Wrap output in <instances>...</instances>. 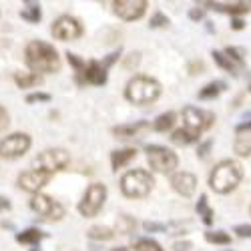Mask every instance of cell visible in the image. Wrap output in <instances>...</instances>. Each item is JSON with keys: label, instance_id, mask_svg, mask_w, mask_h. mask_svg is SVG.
Instances as JSON below:
<instances>
[{"label": "cell", "instance_id": "1", "mask_svg": "<svg viewBox=\"0 0 251 251\" xmlns=\"http://www.w3.org/2000/svg\"><path fill=\"white\" fill-rule=\"evenodd\" d=\"M26 65L36 73H56L60 69V58L58 52L54 50V47L43 43V40H32L28 43L26 50Z\"/></svg>", "mask_w": 251, "mask_h": 251}, {"label": "cell", "instance_id": "2", "mask_svg": "<svg viewBox=\"0 0 251 251\" xmlns=\"http://www.w3.org/2000/svg\"><path fill=\"white\" fill-rule=\"evenodd\" d=\"M241 177H243V171L239 163L221 161L219 165H215L211 177H209V185H211V189L215 193H229L239 185Z\"/></svg>", "mask_w": 251, "mask_h": 251}, {"label": "cell", "instance_id": "3", "mask_svg": "<svg viewBox=\"0 0 251 251\" xmlns=\"http://www.w3.org/2000/svg\"><path fill=\"white\" fill-rule=\"evenodd\" d=\"M159 93H161V87L155 78L135 76L127 85L125 97H127V100H131L133 104H149V102H155L159 99Z\"/></svg>", "mask_w": 251, "mask_h": 251}, {"label": "cell", "instance_id": "4", "mask_svg": "<svg viewBox=\"0 0 251 251\" xmlns=\"http://www.w3.org/2000/svg\"><path fill=\"white\" fill-rule=\"evenodd\" d=\"M153 177L149 171L145 169H135V171H129L125 173L123 179H121V191L123 195L127 197H133V199H141V197H147L153 189Z\"/></svg>", "mask_w": 251, "mask_h": 251}, {"label": "cell", "instance_id": "5", "mask_svg": "<svg viewBox=\"0 0 251 251\" xmlns=\"http://www.w3.org/2000/svg\"><path fill=\"white\" fill-rule=\"evenodd\" d=\"M71 163V157L65 149H47L45 153H40L34 163H32V169L38 171H47L50 175H54L56 171H62L65 167Z\"/></svg>", "mask_w": 251, "mask_h": 251}, {"label": "cell", "instance_id": "6", "mask_svg": "<svg viewBox=\"0 0 251 251\" xmlns=\"http://www.w3.org/2000/svg\"><path fill=\"white\" fill-rule=\"evenodd\" d=\"M104 199H107V187L100 185V183H93L87 189V193L82 195V201L78 205V211L85 217H95L100 211Z\"/></svg>", "mask_w": 251, "mask_h": 251}, {"label": "cell", "instance_id": "7", "mask_svg": "<svg viewBox=\"0 0 251 251\" xmlns=\"http://www.w3.org/2000/svg\"><path fill=\"white\" fill-rule=\"evenodd\" d=\"M147 157H149V163L155 171L159 173H173V169H177V155L169 149L165 147H159V145H151V147H147Z\"/></svg>", "mask_w": 251, "mask_h": 251}, {"label": "cell", "instance_id": "8", "mask_svg": "<svg viewBox=\"0 0 251 251\" xmlns=\"http://www.w3.org/2000/svg\"><path fill=\"white\" fill-rule=\"evenodd\" d=\"M183 121H185L183 129L199 137L205 129L211 127L215 117H213V113H205V111H199L195 107H185L183 109Z\"/></svg>", "mask_w": 251, "mask_h": 251}, {"label": "cell", "instance_id": "9", "mask_svg": "<svg viewBox=\"0 0 251 251\" xmlns=\"http://www.w3.org/2000/svg\"><path fill=\"white\" fill-rule=\"evenodd\" d=\"M30 149V137L25 133H14L0 141V157L4 159H18Z\"/></svg>", "mask_w": 251, "mask_h": 251}, {"label": "cell", "instance_id": "10", "mask_svg": "<svg viewBox=\"0 0 251 251\" xmlns=\"http://www.w3.org/2000/svg\"><path fill=\"white\" fill-rule=\"evenodd\" d=\"M30 207L40 217H45L49 221H58V219H62V215H65V207L56 201H52L49 195H43V193H36L30 199Z\"/></svg>", "mask_w": 251, "mask_h": 251}, {"label": "cell", "instance_id": "11", "mask_svg": "<svg viewBox=\"0 0 251 251\" xmlns=\"http://www.w3.org/2000/svg\"><path fill=\"white\" fill-rule=\"evenodd\" d=\"M52 36L58 38V40H75L82 34V26L76 18L73 16H60L52 23V28H50Z\"/></svg>", "mask_w": 251, "mask_h": 251}, {"label": "cell", "instance_id": "12", "mask_svg": "<svg viewBox=\"0 0 251 251\" xmlns=\"http://www.w3.org/2000/svg\"><path fill=\"white\" fill-rule=\"evenodd\" d=\"M50 179H52V175L47 173V171L30 169V171H26V173H23L18 177V187L20 189H25V191H28V193H38Z\"/></svg>", "mask_w": 251, "mask_h": 251}, {"label": "cell", "instance_id": "13", "mask_svg": "<svg viewBox=\"0 0 251 251\" xmlns=\"http://www.w3.org/2000/svg\"><path fill=\"white\" fill-rule=\"evenodd\" d=\"M113 6H115V12L123 20H137L147 10V2L145 0H117Z\"/></svg>", "mask_w": 251, "mask_h": 251}, {"label": "cell", "instance_id": "14", "mask_svg": "<svg viewBox=\"0 0 251 251\" xmlns=\"http://www.w3.org/2000/svg\"><path fill=\"white\" fill-rule=\"evenodd\" d=\"M171 185H173V189H175L179 195H183V197H191V195L195 193L197 179H195V175H191V173L181 171V173H175V175H173Z\"/></svg>", "mask_w": 251, "mask_h": 251}, {"label": "cell", "instance_id": "15", "mask_svg": "<svg viewBox=\"0 0 251 251\" xmlns=\"http://www.w3.org/2000/svg\"><path fill=\"white\" fill-rule=\"evenodd\" d=\"M82 75H85V80L87 82H91V85H97V87H100V85L107 82V69H104L100 62H97V60H91L89 65L85 67V71H82Z\"/></svg>", "mask_w": 251, "mask_h": 251}, {"label": "cell", "instance_id": "16", "mask_svg": "<svg viewBox=\"0 0 251 251\" xmlns=\"http://www.w3.org/2000/svg\"><path fill=\"white\" fill-rule=\"evenodd\" d=\"M205 6H211L213 10H219V12H227V14H243V12H249L251 10V4L249 2H205Z\"/></svg>", "mask_w": 251, "mask_h": 251}, {"label": "cell", "instance_id": "17", "mask_svg": "<svg viewBox=\"0 0 251 251\" xmlns=\"http://www.w3.org/2000/svg\"><path fill=\"white\" fill-rule=\"evenodd\" d=\"M137 157V151L135 149H123V151H115L111 155V163H113V169H121V167H125L127 163H131L133 159Z\"/></svg>", "mask_w": 251, "mask_h": 251}, {"label": "cell", "instance_id": "18", "mask_svg": "<svg viewBox=\"0 0 251 251\" xmlns=\"http://www.w3.org/2000/svg\"><path fill=\"white\" fill-rule=\"evenodd\" d=\"M145 127H147V123H145V121H139V123H135V125H121V127H115L113 133H115L117 137L127 139V137L137 135V133H139L141 129H145Z\"/></svg>", "mask_w": 251, "mask_h": 251}, {"label": "cell", "instance_id": "19", "mask_svg": "<svg viewBox=\"0 0 251 251\" xmlns=\"http://www.w3.org/2000/svg\"><path fill=\"white\" fill-rule=\"evenodd\" d=\"M14 80H16V85H18L20 89L36 87V85H40V82H43V78H40L38 75H34V73H26V75L16 73V75H14Z\"/></svg>", "mask_w": 251, "mask_h": 251}, {"label": "cell", "instance_id": "20", "mask_svg": "<svg viewBox=\"0 0 251 251\" xmlns=\"http://www.w3.org/2000/svg\"><path fill=\"white\" fill-rule=\"evenodd\" d=\"M225 89V82L223 80H215V82H209L207 87H203L201 91H199V99H215L221 91Z\"/></svg>", "mask_w": 251, "mask_h": 251}, {"label": "cell", "instance_id": "21", "mask_svg": "<svg viewBox=\"0 0 251 251\" xmlns=\"http://www.w3.org/2000/svg\"><path fill=\"white\" fill-rule=\"evenodd\" d=\"M87 235H89L91 239H97V241H109V239H113L115 231H113V229H109V227L95 225V227L89 229V233H87Z\"/></svg>", "mask_w": 251, "mask_h": 251}, {"label": "cell", "instance_id": "22", "mask_svg": "<svg viewBox=\"0 0 251 251\" xmlns=\"http://www.w3.org/2000/svg\"><path fill=\"white\" fill-rule=\"evenodd\" d=\"M40 239H45V233L38 231V229H26V231L16 235L18 243H38Z\"/></svg>", "mask_w": 251, "mask_h": 251}, {"label": "cell", "instance_id": "23", "mask_svg": "<svg viewBox=\"0 0 251 251\" xmlns=\"http://www.w3.org/2000/svg\"><path fill=\"white\" fill-rule=\"evenodd\" d=\"M197 213L203 217V223L205 225H211L213 223V209H209V205H207V195H201V199L197 203Z\"/></svg>", "mask_w": 251, "mask_h": 251}, {"label": "cell", "instance_id": "24", "mask_svg": "<svg viewBox=\"0 0 251 251\" xmlns=\"http://www.w3.org/2000/svg\"><path fill=\"white\" fill-rule=\"evenodd\" d=\"M173 123H175V113H165V115H161V117H157V121H155V131H159V133H165L167 129H171L173 127Z\"/></svg>", "mask_w": 251, "mask_h": 251}, {"label": "cell", "instance_id": "25", "mask_svg": "<svg viewBox=\"0 0 251 251\" xmlns=\"http://www.w3.org/2000/svg\"><path fill=\"white\" fill-rule=\"evenodd\" d=\"M233 149H235V153L237 155H241V157H249L251 155V137L247 135H241V137H237V141H235V145H233Z\"/></svg>", "mask_w": 251, "mask_h": 251}, {"label": "cell", "instance_id": "26", "mask_svg": "<svg viewBox=\"0 0 251 251\" xmlns=\"http://www.w3.org/2000/svg\"><path fill=\"white\" fill-rule=\"evenodd\" d=\"M135 219L133 217H129V215H121L119 219H117V233H121V235H127V233H131L133 229H135Z\"/></svg>", "mask_w": 251, "mask_h": 251}, {"label": "cell", "instance_id": "27", "mask_svg": "<svg viewBox=\"0 0 251 251\" xmlns=\"http://www.w3.org/2000/svg\"><path fill=\"white\" fill-rule=\"evenodd\" d=\"M173 143H177V145H189V143H193V141H197L199 137L197 135H193V133H189V131H185V129H179V131H175L173 133Z\"/></svg>", "mask_w": 251, "mask_h": 251}, {"label": "cell", "instance_id": "28", "mask_svg": "<svg viewBox=\"0 0 251 251\" xmlns=\"http://www.w3.org/2000/svg\"><path fill=\"white\" fill-rule=\"evenodd\" d=\"M20 16H23L25 20H28V23H38L40 20V6L38 4H28L23 12H20Z\"/></svg>", "mask_w": 251, "mask_h": 251}, {"label": "cell", "instance_id": "29", "mask_svg": "<svg viewBox=\"0 0 251 251\" xmlns=\"http://www.w3.org/2000/svg\"><path fill=\"white\" fill-rule=\"evenodd\" d=\"M205 239L209 243H219V245H227V243H231V237H229L225 231H209L205 235Z\"/></svg>", "mask_w": 251, "mask_h": 251}, {"label": "cell", "instance_id": "30", "mask_svg": "<svg viewBox=\"0 0 251 251\" xmlns=\"http://www.w3.org/2000/svg\"><path fill=\"white\" fill-rule=\"evenodd\" d=\"M135 249L137 251H163L161 245L153 239H137L135 241Z\"/></svg>", "mask_w": 251, "mask_h": 251}, {"label": "cell", "instance_id": "31", "mask_svg": "<svg viewBox=\"0 0 251 251\" xmlns=\"http://www.w3.org/2000/svg\"><path fill=\"white\" fill-rule=\"evenodd\" d=\"M213 58H215V62H217V65H219L221 69H225V71H229V73H233V71H235V65H233V62L229 60V58H227L223 52L213 50Z\"/></svg>", "mask_w": 251, "mask_h": 251}, {"label": "cell", "instance_id": "32", "mask_svg": "<svg viewBox=\"0 0 251 251\" xmlns=\"http://www.w3.org/2000/svg\"><path fill=\"white\" fill-rule=\"evenodd\" d=\"M225 56L231 60V62L243 65V54H241V50H237V49H233V47H227V49H225Z\"/></svg>", "mask_w": 251, "mask_h": 251}, {"label": "cell", "instance_id": "33", "mask_svg": "<svg viewBox=\"0 0 251 251\" xmlns=\"http://www.w3.org/2000/svg\"><path fill=\"white\" fill-rule=\"evenodd\" d=\"M167 25H169V18H167L163 12H157V14L151 18V23H149L151 28H161V26H167Z\"/></svg>", "mask_w": 251, "mask_h": 251}, {"label": "cell", "instance_id": "34", "mask_svg": "<svg viewBox=\"0 0 251 251\" xmlns=\"http://www.w3.org/2000/svg\"><path fill=\"white\" fill-rule=\"evenodd\" d=\"M47 100H50V95L49 93H32V95L26 97V102L28 104H32V102H47Z\"/></svg>", "mask_w": 251, "mask_h": 251}, {"label": "cell", "instance_id": "35", "mask_svg": "<svg viewBox=\"0 0 251 251\" xmlns=\"http://www.w3.org/2000/svg\"><path fill=\"white\" fill-rule=\"evenodd\" d=\"M67 56H69V62H71V65H73V67H75L78 73H82V71H85V67H87V65H85V62H82V60H80L76 54H71V52H69Z\"/></svg>", "mask_w": 251, "mask_h": 251}, {"label": "cell", "instance_id": "36", "mask_svg": "<svg viewBox=\"0 0 251 251\" xmlns=\"http://www.w3.org/2000/svg\"><path fill=\"white\" fill-rule=\"evenodd\" d=\"M145 229H147V231H151V233H155V231L163 233V231H167V225H163V223H153V221H147V223H145Z\"/></svg>", "mask_w": 251, "mask_h": 251}, {"label": "cell", "instance_id": "37", "mask_svg": "<svg viewBox=\"0 0 251 251\" xmlns=\"http://www.w3.org/2000/svg\"><path fill=\"white\" fill-rule=\"evenodd\" d=\"M139 60H141V54H139V52H133V54H129L127 60H125V67H127V69H133V67L139 65Z\"/></svg>", "mask_w": 251, "mask_h": 251}, {"label": "cell", "instance_id": "38", "mask_svg": "<svg viewBox=\"0 0 251 251\" xmlns=\"http://www.w3.org/2000/svg\"><path fill=\"white\" fill-rule=\"evenodd\" d=\"M235 233L239 237H251V225H237L235 227Z\"/></svg>", "mask_w": 251, "mask_h": 251}, {"label": "cell", "instance_id": "39", "mask_svg": "<svg viewBox=\"0 0 251 251\" xmlns=\"http://www.w3.org/2000/svg\"><path fill=\"white\" fill-rule=\"evenodd\" d=\"M8 127V113L4 107H0V131H4Z\"/></svg>", "mask_w": 251, "mask_h": 251}, {"label": "cell", "instance_id": "40", "mask_svg": "<svg viewBox=\"0 0 251 251\" xmlns=\"http://www.w3.org/2000/svg\"><path fill=\"white\" fill-rule=\"evenodd\" d=\"M211 145H213V141H205L201 147L197 149V155H199V157H207V151L211 149Z\"/></svg>", "mask_w": 251, "mask_h": 251}, {"label": "cell", "instance_id": "41", "mask_svg": "<svg viewBox=\"0 0 251 251\" xmlns=\"http://www.w3.org/2000/svg\"><path fill=\"white\" fill-rule=\"evenodd\" d=\"M189 247H191V243H189V241H183V243L179 241V243H175V245H173V249H175V251H187Z\"/></svg>", "mask_w": 251, "mask_h": 251}, {"label": "cell", "instance_id": "42", "mask_svg": "<svg viewBox=\"0 0 251 251\" xmlns=\"http://www.w3.org/2000/svg\"><path fill=\"white\" fill-rule=\"evenodd\" d=\"M189 16H191V20H201V18H203V10H199V8H193V10L189 12Z\"/></svg>", "mask_w": 251, "mask_h": 251}, {"label": "cell", "instance_id": "43", "mask_svg": "<svg viewBox=\"0 0 251 251\" xmlns=\"http://www.w3.org/2000/svg\"><path fill=\"white\" fill-rule=\"evenodd\" d=\"M243 131H251V121H247V123H241V125H237V133H243Z\"/></svg>", "mask_w": 251, "mask_h": 251}, {"label": "cell", "instance_id": "44", "mask_svg": "<svg viewBox=\"0 0 251 251\" xmlns=\"http://www.w3.org/2000/svg\"><path fill=\"white\" fill-rule=\"evenodd\" d=\"M231 26H233L235 30H241V28L245 26V23H243V20H239V18H233V23H231Z\"/></svg>", "mask_w": 251, "mask_h": 251}, {"label": "cell", "instance_id": "45", "mask_svg": "<svg viewBox=\"0 0 251 251\" xmlns=\"http://www.w3.org/2000/svg\"><path fill=\"white\" fill-rule=\"evenodd\" d=\"M189 71H191V75H195V71H203V62H193Z\"/></svg>", "mask_w": 251, "mask_h": 251}, {"label": "cell", "instance_id": "46", "mask_svg": "<svg viewBox=\"0 0 251 251\" xmlns=\"http://www.w3.org/2000/svg\"><path fill=\"white\" fill-rule=\"evenodd\" d=\"M4 209H10V203H8V199L0 197V211H4Z\"/></svg>", "mask_w": 251, "mask_h": 251}, {"label": "cell", "instance_id": "47", "mask_svg": "<svg viewBox=\"0 0 251 251\" xmlns=\"http://www.w3.org/2000/svg\"><path fill=\"white\" fill-rule=\"evenodd\" d=\"M111 251H129L127 247H115V249H111Z\"/></svg>", "mask_w": 251, "mask_h": 251}, {"label": "cell", "instance_id": "48", "mask_svg": "<svg viewBox=\"0 0 251 251\" xmlns=\"http://www.w3.org/2000/svg\"><path fill=\"white\" fill-rule=\"evenodd\" d=\"M249 91H251V85H249Z\"/></svg>", "mask_w": 251, "mask_h": 251}, {"label": "cell", "instance_id": "49", "mask_svg": "<svg viewBox=\"0 0 251 251\" xmlns=\"http://www.w3.org/2000/svg\"><path fill=\"white\" fill-rule=\"evenodd\" d=\"M32 251H34V249H32Z\"/></svg>", "mask_w": 251, "mask_h": 251}]
</instances>
